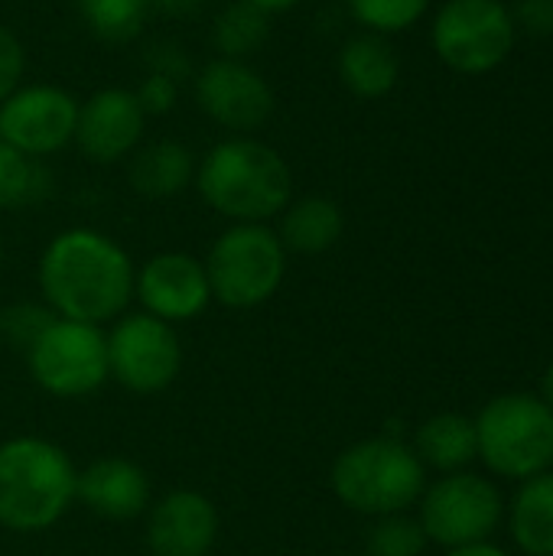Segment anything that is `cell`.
Returning <instances> with one entry per match:
<instances>
[{"label": "cell", "mask_w": 553, "mask_h": 556, "mask_svg": "<svg viewBox=\"0 0 553 556\" xmlns=\"http://www.w3.org/2000/svg\"><path fill=\"white\" fill-rule=\"evenodd\" d=\"M287 248L271 225H228L205 254L212 300L228 309H257L287 277Z\"/></svg>", "instance_id": "cell-6"}, {"label": "cell", "mask_w": 553, "mask_h": 556, "mask_svg": "<svg viewBox=\"0 0 553 556\" xmlns=\"http://www.w3.org/2000/svg\"><path fill=\"white\" fill-rule=\"evenodd\" d=\"M277 238L287 254L316 257L339 244L345 231V215L329 195H303L290 199V205L277 215Z\"/></svg>", "instance_id": "cell-17"}, {"label": "cell", "mask_w": 553, "mask_h": 556, "mask_svg": "<svg viewBox=\"0 0 553 556\" xmlns=\"http://www.w3.org/2000/svg\"><path fill=\"white\" fill-rule=\"evenodd\" d=\"M398 75H401L398 52L378 33H359L339 52V78L362 101L385 98L398 85Z\"/></svg>", "instance_id": "cell-19"}, {"label": "cell", "mask_w": 553, "mask_h": 556, "mask_svg": "<svg viewBox=\"0 0 553 556\" xmlns=\"http://www.w3.org/2000/svg\"><path fill=\"white\" fill-rule=\"evenodd\" d=\"M241 3H251V7H257V10H264L267 16L271 13H284V10H293L300 0H241Z\"/></svg>", "instance_id": "cell-34"}, {"label": "cell", "mask_w": 553, "mask_h": 556, "mask_svg": "<svg viewBox=\"0 0 553 556\" xmlns=\"http://www.w3.org/2000/svg\"><path fill=\"white\" fill-rule=\"evenodd\" d=\"M147 72L169 75V78L183 81V78L189 75V59L183 55L179 46H173V42H156V46H150V52H147Z\"/></svg>", "instance_id": "cell-30"}, {"label": "cell", "mask_w": 553, "mask_h": 556, "mask_svg": "<svg viewBox=\"0 0 553 556\" xmlns=\"http://www.w3.org/2000/svg\"><path fill=\"white\" fill-rule=\"evenodd\" d=\"M137 267L130 254L98 228H65L39 254L36 280L42 303L59 319L108 326L134 300Z\"/></svg>", "instance_id": "cell-1"}, {"label": "cell", "mask_w": 553, "mask_h": 556, "mask_svg": "<svg viewBox=\"0 0 553 556\" xmlns=\"http://www.w3.org/2000/svg\"><path fill=\"white\" fill-rule=\"evenodd\" d=\"M515 23L499 0H450L433 20L437 55L463 75H482L505 62Z\"/></svg>", "instance_id": "cell-10"}, {"label": "cell", "mask_w": 553, "mask_h": 556, "mask_svg": "<svg viewBox=\"0 0 553 556\" xmlns=\"http://www.w3.org/2000/svg\"><path fill=\"white\" fill-rule=\"evenodd\" d=\"M267 39H271V16L241 0H231L212 23V42L222 59L248 62Z\"/></svg>", "instance_id": "cell-22"}, {"label": "cell", "mask_w": 553, "mask_h": 556, "mask_svg": "<svg viewBox=\"0 0 553 556\" xmlns=\"http://www.w3.org/2000/svg\"><path fill=\"white\" fill-rule=\"evenodd\" d=\"M447 556H508L502 547H495L492 541H486V544H469V547H453V551H447Z\"/></svg>", "instance_id": "cell-33"}, {"label": "cell", "mask_w": 553, "mask_h": 556, "mask_svg": "<svg viewBox=\"0 0 553 556\" xmlns=\"http://www.w3.org/2000/svg\"><path fill=\"white\" fill-rule=\"evenodd\" d=\"M78 98L49 81L16 85L0 101V140L13 150L46 160L75 140Z\"/></svg>", "instance_id": "cell-11"}, {"label": "cell", "mask_w": 553, "mask_h": 556, "mask_svg": "<svg viewBox=\"0 0 553 556\" xmlns=\"http://www.w3.org/2000/svg\"><path fill=\"white\" fill-rule=\"evenodd\" d=\"M345 7L368 33L391 36L414 26L427 13L430 0H345Z\"/></svg>", "instance_id": "cell-26"}, {"label": "cell", "mask_w": 553, "mask_h": 556, "mask_svg": "<svg viewBox=\"0 0 553 556\" xmlns=\"http://www.w3.org/2000/svg\"><path fill=\"white\" fill-rule=\"evenodd\" d=\"M52 189V176L42 160H33L0 140V212H16L42 202Z\"/></svg>", "instance_id": "cell-23"}, {"label": "cell", "mask_w": 553, "mask_h": 556, "mask_svg": "<svg viewBox=\"0 0 553 556\" xmlns=\"http://www.w3.org/2000/svg\"><path fill=\"white\" fill-rule=\"evenodd\" d=\"M108 336V375L124 391L150 397L166 391L183 371V342L176 326L150 313H124L111 323Z\"/></svg>", "instance_id": "cell-9"}, {"label": "cell", "mask_w": 553, "mask_h": 556, "mask_svg": "<svg viewBox=\"0 0 553 556\" xmlns=\"http://www.w3.org/2000/svg\"><path fill=\"white\" fill-rule=\"evenodd\" d=\"M23 72H26L23 42L16 39L13 29H7V26L0 23V101H3L16 85H23Z\"/></svg>", "instance_id": "cell-29"}, {"label": "cell", "mask_w": 553, "mask_h": 556, "mask_svg": "<svg viewBox=\"0 0 553 556\" xmlns=\"http://www.w3.org/2000/svg\"><path fill=\"white\" fill-rule=\"evenodd\" d=\"M147 130V114L134 94V88H98L85 101H78L75 147L85 160L108 166L127 160Z\"/></svg>", "instance_id": "cell-14"}, {"label": "cell", "mask_w": 553, "mask_h": 556, "mask_svg": "<svg viewBox=\"0 0 553 556\" xmlns=\"http://www.w3.org/2000/svg\"><path fill=\"white\" fill-rule=\"evenodd\" d=\"M479 459L502 479H535L553 466V410L528 391L492 397L476 417Z\"/></svg>", "instance_id": "cell-5"}, {"label": "cell", "mask_w": 553, "mask_h": 556, "mask_svg": "<svg viewBox=\"0 0 553 556\" xmlns=\"http://www.w3.org/2000/svg\"><path fill=\"white\" fill-rule=\"evenodd\" d=\"M427 534L420 528L417 518L404 515H388V518H375L368 538H365V551L368 556H424L427 551Z\"/></svg>", "instance_id": "cell-25"}, {"label": "cell", "mask_w": 553, "mask_h": 556, "mask_svg": "<svg viewBox=\"0 0 553 556\" xmlns=\"http://www.w3.org/2000/svg\"><path fill=\"white\" fill-rule=\"evenodd\" d=\"M192 182L202 202L231 225H267L293 199L290 163L251 134H231L209 147Z\"/></svg>", "instance_id": "cell-2"}, {"label": "cell", "mask_w": 553, "mask_h": 556, "mask_svg": "<svg viewBox=\"0 0 553 556\" xmlns=\"http://www.w3.org/2000/svg\"><path fill=\"white\" fill-rule=\"evenodd\" d=\"M137 101L143 108L147 117H160V114H169L179 101V81L169 78V75H156V72H147V78L137 85Z\"/></svg>", "instance_id": "cell-28"}, {"label": "cell", "mask_w": 553, "mask_h": 556, "mask_svg": "<svg viewBox=\"0 0 553 556\" xmlns=\"http://www.w3.org/2000/svg\"><path fill=\"white\" fill-rule=\"evenodd\" d=\"M52 319H55V313L46 303H13L0 313V336L13 349L26 352L49 329Z\"/></svg>", "instance_id": "cell-27"}, {"label": "cell", "mask_w": 553, "mask_h": 556, "mask_svg": "<svg viewBox=\"0 0 553 556\" xmlns=\"http://www.w3.org/2000/svg\"><path fill=\"white\" fill-rule=\"evenodd\" d=\"M541 401H544V404L553 410V362L548 365L544 378H541Z\"/></svg>", "instance_id": "cell-35"}, {"label": "cell", "mask_w": 553, "mask_h": 556, "mask_svg": "<svg viewBox=\"0 0 553 556\" xmlns=\"http://www.w3.org/2000/svg\"><path fill=\"white\" fill-rule=\"evenodd\" d=\"M512 538L528 556H553V472L525 479L512 505Z\"/></svg>", "instance_id": "cell-21"}, {"label": "cell", "mask_w": 553, "mask_h": 556, "mask_svg": "<svg viewBox=\"0 0 553 556\" xmlns=\"http://www.w3.org/2000/svg\"><path fill=\"white\" fill-rule=\"evenodd\" d=\"M192 94L202 114L231 134H254L274 117L277 108L271 81L254 65L222 55L196 72Z\"/></svg>", "instance_id": "cell-12"}, {"label": "cell", "mask_w": 553, "mask_h": 556, "mask_svg": "<svg viewBox=\"0 0 553 556\" xmlns=\"http://www.w3.org/2000/svg\"><path fill=\"white\" fill-rule=\"evenodd\" d=\"M75 502L104 521H134L153 505V485L134 459L104 456L78 469Z\"/></svg>", "instance_id": "cell-16"}, {"label": "cell", "mask_w": 553, "mask_h": 556, "mask_svg": "<svg viewBox=\"0 0 553 556\" xmlns=\"http://www.w3.org/2000/svg\"><path fill=\"white\" fill-rule=\"evenodd\" d=\"M420 528L427 541L453 551L469 544H486L502 525V492L495 482L476 472H447L420 495Z\"/></svg>", "instance_id": "cell-8"}, {"label": "cell", "mask_w": 553, "mask_h": 556, "mask_svg": "<svg viewBox=\"0 0 553 556\" xmlns=\"http://www.w3.org/2000/svg\"><path fill=\"white\" fill-rule=\"evenodd\" d=\"M414 453L424 466L437 472H463L473 459H479V443H476V420L466 414H433L417 427L414 437Z\"/></svg>", "instance_id": "cell-20"}, {"label": "cell", "mask_w": 553, "mask_h": 556, "mask_svg": "<svg viewBox=\"0 0 553 556\" xmlns=\"http://www.w3.org/2000/svg\"><path fill=\"white\" fill-rule=\"evenodd\" d=\"M222 518L215 502L196 489H173L147 508L150 556H209L218 544Z\"/></svg>", "instance_id": "cell-15"}, {"label": "cell", "mask_w": 553, "mask_h": 556, "mask_svg": "<svg viewBox=\"0 0 553 556\" xmlns=\"http://www.w3.org/2000/svg\"><path fill=\"white\" fill-rule=\"evenodd\" d=\"M134 296L143 313L176 326L199 319L212 303L205 264L186 251H160L137 267Z\"/></svg>", "instance_id": "cell-13"}, {"label": "cell", "mask_w": 553, "mask_h": 556, "mask_svg": "<svg viewBox=\"0 0 553 556\" xmlns=\"http://www.w3.org/2000/svg\"><path fill=\"white\" fill-rule=\"evenodd\" d=\"M78 469L72 456L42 437H10L0 443V528L42 534L75 505Z\"/></svg>", "instance_id": "cell-3"}, {"label": "cell", "mask_w": 553, "mask_h": 556, "mask_svg": "<svg viewBox=\"0 0 553 556\" xmlns=\"http://www.w3.org/2000/svg\"><path fill=\"white\" fill-rule=\"evenodd\" d=\"M329 489L355 515H404L427 489V466L417 459L414 446L394 437H372L345 446L332 459Z\"/></svg>", "instance_id": "cell-4"}, {"label": "cell", "mask_w": 553, "mask_h": 556, "mask_svg": "<svg viewBox=\"0 0 553 556\" xmlns=\"http://www.w3.org/2000/svg\"><path fill=\"white\" fill-rule=\"evenodd\" d=\"M29 378L59 401H81L108 384V336L101 326L52 319L23 352Z\"/></svg>", "instance_id": "cell-7"}, {"label": "cell", "mask_w": 553, "mask_h": 556, "mask_svg": "<svg viewBox=\"0 0 553 556\" xmlns=\"http://www.w3.org/2000/svg\"><path fill=\"white\" fill-rule=\"evenodd\" d=\"M0 261H3V235H0Z\"/></svg>", "instance_id": "cell-36"}, {"label": "cell", "mask_w": 553, "mask_h": 556, "mask_svg": "<svg viewBox=\"0 0 553 556\" xmlns=\"http://www.w3.org/2000/svg\"><path fill=\"white\" fill-rule=\"evenodd\" d=\"M150 10H160L166 16H186V13H196L205 0H147Z\"/></svg>", "instance_id": "cell-32"}, {"label": "cell", "mask_w": 553, "mask_h": 556, "mask_svg": "<svg viewBox=\"0 0 553 556\" xmlns=\"http://www.w3.org/2000/svg\"><path fill=\"white\" fill-rule=\"evenodd\" d=\"M85 29L111 46H124L143 33L147 23V0H75Z\"/></svg>", "instance_id": "cell-24"}, {"label": "cell", "mask_w": 553, "mask_h": 556, "mask_svg": "<svg viewBox=\"0 0 553 556\" xmlns=\"http://www.w3.org/2000/svg\"><path fill=\"white\" fill-rule=\"evenodd\" d=\"M518 23L535 36H551L553 0H521L518 3Z\"/></svg>", "instance_id": "cell-31"}, {"label": "cell", "mask_w": 553, "mask_h": 556, "mask_svg": "<svg viewBox=\"0 0 553 556\" xmlns=\"http://www.w3.org/2000/svg\"><path fill=\"white\" fill-rule=\"evenodd\" d=\"M127 160V182L143 199H173L196 179L192 150L173 137L140 143Z\"/></svg>", "instance_id": "cell-18"}]
</instances>
